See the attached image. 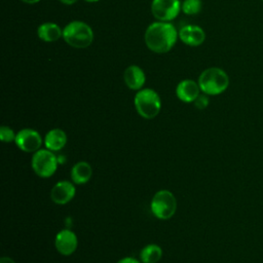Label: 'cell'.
<instances>
[{"label": "cell", "instance_id": "obj_1", "mask_svg": "<svg viewBox=\"0 0 263 263\" xmlns=\"http://www.w3.org/2000/svg\"><path fill=\"white\" fill-rule=\"evenodd\" d=\"M179 33L168 22H154L148 26L145 32L146 46L153 52L165 53L177 42Z\"/></svg>", "mask_w": 263, "mask_h": 263}, {"label": "cell", "instance_id": "obj_2", "mask_svg": "<svg viewBox=\"0 0 263 263\" xmlns=\"http://www.w3.org/2000/svg\"><path fill=\"white\" fill-rule=\"evenodd\" d=\"M200 90L208 96H217L224 92L229 85L227 73L218 67H211L201 72L198 77Z\"/></svg>", "mask_w": 263, "mask_h": 263}, {"label": "cell", "instance_id": "obj_3", "mask_svg": "<svg viewBox=\"0 0 263 263\" xmlns=\"http://www.w3.org/2000/svg\"><path fill=\"white\" fill-rule=\"evenodd\" d=\"M63 38L74 48H86L93 40L92 29L84 22H70L63 30Z\"/></svg>", "mask_w": 263, "mask_h": 263}, {"label": "cell", "instance_id": "obj_4", "mask_svg": "<svg viewBox=\"0 0 263 263\" xmlns=\"http://www.w3.org/2000/svg\"><path fill=\"white\" fill-rule=\"evenodd\" d=\"M134 104L138 114L145 119L156 117L161 108L159 95L151 88L140 89L135 96Z\"/></svg>", "mask_w": 263, "mask_h": 263}, {"label": "cell", "instance_id": "obj_5", "mask_svg": "<svg viewBox=\"0 0 263 263\" xmlns=\"http://www.w3.org/2000/svg\"><path fill=\"white\" fill-rule=\"evenodd\" d=\"M152 214L160 219V220H167L171 219L177 210V200L175 195L170 190H159L157 191L150 203Z\"/></svg>", "mask_w": 263, "mask_h": 263}, {"label": "cell", "instance_id": "obj_6", "mask_svg": "<svg viewBox=\"0 0 263 263\" xmlns=\"http://www.w3.org/2000/svg\"><path fill=\"white\" fill-rule=\"evenodd\" d=\"M31 165L35 174L41 178L51 177L58 166V158L49 149H39L32 156Z\"/></svg>", "mask_w": 263, "mask_h": 263}, {"label": "cell", "instance_id": "obj_7", "mask_svg": "<svg viewBox=\"0 0 263 263\" xmlns=\"http://www.w3.org/2000/svg\"><path fill=\"white\" fill-rule=\"evenodd\" d=\"M181 11L179 0H153L151 12L159 22H171L178 16Z\"/></svg>", "mask_w": 263, "mask_h": 263}, {"label": "cell", "instance_id": "obj_8", "mask_svg": "<svg viewBox=\"0 0 263 263\" xmlns=\"http://www.w3.org/2000/svg\"><path fill=\"white\" fill-rule=\"evenodd\" d=\"M14 143L24 152H36L41 147L42 139L35 129L24 128L16 134Z\"/></svg>", "mask_w": 263, "mask_h": 263}, {"label": "cell", "instance_id": "obj_9", "mask_svg": "<svg viewBox=\"0 0 263 263\" xmlns=\"http://www.w3.org/2000/svg\"><path fill=\"white\" fill-rule=\"evenodd\" d=\"M77 245H78V239L76 234L69 229L61 230L55 235V238H54L55 249L60 254L64 256H69L73 254L77 249Z\"/></svg>", "mask_w": 263, "mask_h": 263}, {"label": "cell", "instance_id": "obj_10", "mask_svg": "<svg viewBox=\"0 0 263 263\" xmlns=\"http://www.w3.org/2000/svg\"><path fill=\"white\" fill-rule=\"evenodd\" d=\"M75 186L69 181H60L50 191V198L57 204H66L75 196Z\"/></svg>", "mask_w": 263, "mask_h": 263}, {"label": "cell", "instance_id": "obj_11", "mask_svg": "<svg viewBox=\"0 0 263 263\" xmlns=\"http://www.w3.org/2000/svg\"><path fill=\"white\" fill-rule=\"evenodd\" d=\"M178 33L181 41L189 46H198L205 40V33L199 26L186 25Z\"/></svg>", "mask_w": 263, "mask_h": 263}, {"label": "cell", "instance_id": "obj_12", "mask_svg": "<svg viewBox=\"0 0 263 263\" xmlns=\"http://www.w3.org/2000/svg\"><path fill=\"white\" fill-rule=\"evenodd\" d=\"M200 91L198 82H195L192 79H184L180 81L176 87L178 99L184 103H193L200 95Z\"/></svg>", "mask_w": 263, "mask_h": 263}, {"label": "cell", "instance_id": "obj_13", "mask_svg": "<svg viewBox=\"0 0 263 263\" xmlns=\"http://www.w3.org/2000/svg\"><path fill=\"white\" fill-rule=\"evenodd\" d=\"M123 80L129 89L140 90L146 81V76L139 66L130 65L124 70Z\"/></svg>", "mask_w": 263, "mask_h": 263}, {"label": "cell", "instance_id": "obj_14", "mask_svg": "<svg viewBox=\"0 0 263 263\" xmlns=\"http://www.w3.org/2000/svg\"><path fill=\"white\" fill-rule=\"evenodd\" d=\"M67 135L61 128H52L45 135L44 145L46 149L51 151H59L66 146Z\"/></svg>", "mask_w": 263, "mask_h": 263}, {"label": "cell", "instance_id": "obj_15", "mask_svg": "<svg viewBox=\"0 0 263 263\" xmlns=\"http://www.w3.org/2000/svg\"><path fill=\"white\" fill-rule=\"evenodd\" d=\"M39 39L44 42H54L63 37V30L55 23H43L37 29Z\"/></svg>", "mask_w": 263, "mask_h": 263}, {"label": "cell", "instance_id": "obj_16", "mask_svg": "<svg viewBox=\"0 0 263 263\" xmlns=\"http://www.w3.org/2000/svg\"><path fill=\"white\" fill-rule=\"evenodd\" d=\"M92 175L91 166L86 161H79L71 170V180L76 185L87 183Z\"/></svg>", "mask_w": 263, "mask_h": 263}, {"label": "cell", "instance_id": "obj_17", "mask_svg": "<svg viewBox=\"0 0 263 263\" xmlns=\"http://www.w3.org/2000/svg\"><path fill=\"white\" fill-rule=\"evenodd\" d=\"M162 257V250L159 246L150 243L144 247L140 253V259L143 263H156Z\"/></svg>", "mask_w": 263, "mask_h": 263}, {"label": "cell", "instance_id": "obj_18", "mask_svg": "<svg viewBox=\"0 0 263 263\" xmlns=\"http://www.w3.org/2000/svg\"><path fill=\"white\" fill-rule=\"evenodd\" d=\"M201 7V0H184L181 4L182 11L187 15H194L199 13Z\"/></svg>", "mask_w": 263, "mask_h": 263}, {"label": "cell", "instance_id": "obj_19", "mask_svg": "<svg viewBox=\"0 0 263 263\" xmlns=\"http://www.w3.org/2000/svg\"><path fill=\"white\" fill-rule=\"evenodd\" d=\"M15 136L16 134H14L13 129L10 128L9 126L6 125H2L0 128V138L3 142L5 143H9L15 140Z\"/></svg>", "mask_w": 263, "mask_h": 263}, {"label": "cell", "instance_id": "obj_20", "mask_svg": "<svg viewBox=\"0 0 263 263\" xmlns=\"http://www.w3.org/2000/svg\"><path fill=\"white\" fill-rule=\"evenodd\" d=\"M194 103V106L199 109V110H203L208 107L209 105V98H208V95L203 93V95H199L196 100L193 102Z\"/></svg>", "mask_w": 263, "mask_h": 263}, {"label": "cell", "instance_id": "obj_21", "mask_svg": "<svg viewBox=\"0 0 263 263\" xmlns=\"http://www.w3.org/2000/svg\"><path fill=\"white\" fill-rule=\"evenodd\" d=\"M117 263H140V261L134 257H124L120 259Z\"/></svg>", "mask_w": 263, "mask_h": 263}, {"label": "cell", "instance_id": "obj_22", "mask_svg": "<svg viewBox=\"0 0 263 263\" xmlns=\"http://www.w3.org/2000/svg\"><path fill=\"white\" fill-rule=\"evenodd\" d=\"M0 263H15V261L9 257H2Z\"/></svg>", "mask_w": 263, "mask_h": 263}, {"label": "cell", "instance_id": "obj_23", "mask_svg": "<svg viewBox=\"0 0 263 263\" xmlns=\"http://www.w3.org/2000/svg\"><path fill=\"white\" fill-rule=\"evenodd\" d=\"M63 4H66V5H72L74 3H76L78 0H60Z\"/></svg>", "mask_w": 263, "mask_h": 263}, {"label": "cell", "instance_id": "obj_24", "mask_svg": "<svg viewBox=\"0 0 263 263\" xmlns=\"http://www.w3.org/2000/svg\"><path fill=\"white\" fill-rule=\"evenodd\" d=\"M21 1H23L25 3H28V4H35V3H38L41 0H21Z\"/></svg>", "mask_w": 263, "mask_h": 263}, {"label": "cell", "instance_id": "obj_25", "mask_svg": "<svg viewBox=\"0 0 263 263\" xmlns=\"http://www.w3.org/2000/svg\"><path fill=\"white\" fill-rule=\"evenodd\" d=\"M84 1L89 2V3H95V2H98V1H100V0H84Z\"/></svg>", "mask_w": 263, "mask_h": 263}, {"label": "cell", "instance_id": "obj_26", "mask_svg": "<svg viewBox=\"0 0 263 263\" xmlns=\"http://www.w3.org/2000/svg\"><path fill=\"white\" fill-rule=\"evenodd\" d=\"M262 1H263V0H262Z\"/></svg>", "mask_w": 263, "mask_h": 263}]
</instances>
